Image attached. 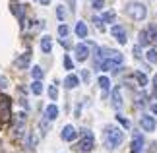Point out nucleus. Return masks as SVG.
<instances>
[{
    "label": "nucleus",
    "mask_w": 157,
    "mask_h": 153,
    "mask_svg": "<svg viewBox=\"0 0 157 153\" xmlns=\"http://www.w3.org/2000/svg\"><path fill=\"white\" fill-rule=\"evenodd\" d=\"M10 105H12V103H10V99H8V97L0 95V114H2L4 118L10 114Z\"/></svg>",
    "instance_id": "11"
},
{
    "label": "nucleus",
    "mask_w": 157,
    "mask_h": 153,
    "mask_svg": "<svg viewBox=\"0 0 157 153\" xmlns=\"http://www.w3.org/2000/svg\"><path fill=\"white\" fill-rule=\"evenodd\" d=\"M6 85H8V82H6V79H4L2 76H0V89H4Z\"/></svg>",
    "instance_id": "32"
},
{
    "label": "nucleus",
    "mask_w": 157,
    "mask_h": 153,
    "mask_svg": "<svg viewBox=\"0 0 157 153\" xmlns=\"http://www.w3.org/2000/svg\"><path fill=\"white\" fill-rule=\"evenodd\" d=\"M93 145H95L93 134L89 132V130H86V132H83V140H82V142H80V151H83V153H87V151H91V149H93Z\"/></svg>",
    "instance_id": "4"
},
{
    "label": "nucleus",
    "mask_w": 157,
    "mask_h": 153,
    "mask_svg": "<svg viewBox=\"0 0 157 153\" xmlns=\"http://www.w3.org/2000/svg\"><path fill=\"white\" fill-rule=\"evenodd\" d=\"M60 136H62L64 142H74L76 136H78V132H76V128L72 126V124H68V126L62 128V134H60Z\"/></svg>",
    "instance_id": "7"
},
{
    "label": "nucleus",
    "mask_w": 157,
    "mask_h": 153,
    "mask_svg": "<svg viewBox=\"0 0 157 153\" xmlns=\"http://www.w3.org/2000/svg\"><path fill=\"white\" fill-rule=\"evenodd\" d=\"M29 60H31V52H23L21 56L16 60V68H20V70L27 68V66H29Z\"/></svg>",
    "instance_id": "12"
},
{
    "label": "nucleus",
    "mask_w": 157,
    "mask_h": 153,
    "mask_svg": "<svg viewBox=\"0 0 157 153\" xmlns=\"http://www.w3.org/2000/svg\"><path fill=\"white\" fill-rule=\"evenodd\" d=\"M105 138H107V145H109L111 149H114V147H118V145L122 143L124 134H122V130H120V128H117V126H107Z\"/></svg>",
    "instance_id": "1"
},
{
    "label": "nucleus",
    "mask_w": 157,
    "mask_h": 153,
    "mask_svg": "<svg viewBox=\"0 0 157 153\" xmlns=\"http://www.w3.org/2000/svg\"><path fill=\"white\" fill-rule=\"evenodd\" d=\"M111 99H113V107L114 109H122V103H124L122 101V87H114Z\"/></svg>",
    "instance_id": "8"
},
{
    "label": "nucleus",
    "mask_w": 157,
    "mask_h": 153,
    "mask_svg": "<svg viewBox=\"0 0 157 153\" xmlns=\"http://www.w3.org/2000/svg\"><path fill=\"white\" fill-rule=\"evenodd\" d=\"M140 124H142V130H146V132H153L155 128H157V122H155V118H153V116H149V114L142 116Z\"/></svg>",
    "instance_id": "6"
},
{
    "label": "nucleus",
    "mask_w": 157,
    "mask_h": 153,
    "mask_svg": "<svg viewBox=\"0 0 157 153\" xmlns=\"http://www.w3.org/2000/svg\"><path fill=\"white\" fill-rule=\"evenodd\" d=\"M111 35L120 43V45H126V41H128V37H126V29L122 25H113L111 27Z\"/></svg>",
    "instance_id": "5"
},
{
    "label": "nucleus",
    "mask_w": 157,
    "mask_h": 153,
    "mask_svg": "<svg viewBox=\"0 0 157 153\" xmlns=\"http://www.w3.org/2000/svg\"><path fill=\"white\" fill-rule=\"evenodd\" d=\"M153 87H155V91H157V74H155V78H153Z\"/></svg>",
    "instance_id": "35"
},
{
    "label": "nucleus",
    "mask_w": 157,
    "mask_h": 153,
    "mask_svg": "<svg viewBox=\"0 0 157 153\" xmlns=\"http://www.w3.org/2000/svg\"><path fill=\"white\" fill-rule=\"evenodd\" d=\"M93 23L97 25V29H99V31H103V29H105V25H103V20H101V17H93Z\"/></svg>",
    "instance_id": "28"
},
{
    "label": "nucleus",
    "mask_w": 157,
    "mask_h": 153,
    "mask_svg": "<svg viewBox=\"0 0 157 153\" xmlns=\"http://www.w3.org/2000/svg\"><path fill=\"white\" fill-rule=\"evenodd\" d=\"M101 56H103L105 60H113V62H117V64H122V52H118V51H114V48H103L101 51Z\"/></svg>",
    "instance_id": "3"
},
{
    "label": "nucleus",
    "mask_w": 157,
    "mask_h": 153,
    "mask_svg": "<svg viewBox=\"0 0 157 153\" xmlns=\"http://www.w3.org/2000/svg\"><path fill=\"white\" fill-rule=\"evenodd\" d=\"M82 78L86 79V82H89V72H87V70H83V72H82Z\"/></svg>",
    "instance_id": "33"
},
{
    "label": "nucleus",
    "mask_w": 157,
    "mask_h": 153,
    "mask_svg": "<svg viewBox=\"0 0 157 153\" xmlns=\"http://www.w3.org/2000/svg\"><path fill=\"white\" fill-rule=\"evenodd\" d=\"M101 20H103V21H113V20H114V12H113V10H111V12H105Z\"/></svg>",
    "instance_id": "24"
},
{
    "label": "nucleus",
    "mask_w": 157,
    "mask_h": 153,
    "mask_svg": "<svg viewBox=\"0 0 157 153\" xmlns=\"http://www.w3.org/2000/svg\"><path fill=\"white\" fill-rule=\"evenodd\" d=\"M126 14H128L132 20L142 21V20H146V16H147V8L142 2H130L126 6Z\"/></svg>",
    "instance_id": "2"
},
{
    "label": "nucleus",
    "mask_w": 157,
    "mask_h": 153,
    "mask_svg": "<svg viewBox=\"0 0 157 153\" xmlns=\"http://www.w3.org/2000/svg\"><path fill=\"white\" fill-rule=\"evenodd\" d=\"M144 149V140H142V134L136 132L134 138H132V153H142Z\"/></svg>",
    "instance_id": "10"
},
{
    "label": "nucleus",
    "mask_w": 157,
    "mask_h": 153,
    "mask_svg": "<svg viewBox=\"0 0 157 153\" xmlns=\"http://www.w3.org/2000/svg\"><path fill=\"white\" fill-rule=\"evenodd\" d=\"M49 97H51V99H56V97H58V89H56V85H51V87H49Z\"/></svg>",
    "instance_id": "25"
},
{
    "label": "nucleus",
    "mask_w": 157,
    "mask_h": 153,
    "mask_svg": "<svg viewBox=\"0 0 157 153\" xmlns=\"http://www.w3.org/2000/svg\"><path fill=\"white\" fill-rule=\"evenodd\" d=\"M64 68L66 70H72V68H74V62H72L70 56H64Z\"/></svg>",
    "instance_id": "26"
},
{
    "label": "nucleus",
    "mask_w": 157,
    "mask_h": 153,
    "mask_svg": "<svg viewBox=\"0 0 157 153\" xmlns=\"http://www.w3.org/2000/svg\"><path fill=\"white\" fill-rule=\"evenodd\" d=\"M151 29H149V31H142L140 33V45H144V47H146V45H149V43H151Z\"/></svg>",
    "instance_id": "17"
},
{
    "label": "nucleus",
    "mask_w": 157,
    "mask_h": 153,
    "mask_svg": "<svg viewBox=\"0 0 157 153\" xmlns=\"http://www.w3.org/2000/svg\"><path fill=\"white\" fill-rule=\"evenodd\" d=\"M117 120H118V122H120V124H122L124 128H130V122H128V120H126V118H124V116H120V114H118V116H117Z\"/></svg>",
    "instance_id": "29"
},
{
    "label": "nucleus",
    "mask_w": 157,
    "mask_h": 153,
    "mask_svg": "<svg viewBox=\"0 0 157 153\" xmlns=\"http://www.w3.org/2000/svg\"><path fill=\"white\" fill-rule=\"evenodd\" d=\"M87 56H89V47L83 45V43L76 45V58L80 60V62H83V60H87Z\"/></svg>",
    "instance_id": "9"
},
{
    "label": "nucleus",
    "mask_w": 157,
    "mask_h": 153,
    "mask_svg": "<svg viewBox=\"0 0 157 153\" xmlns=\"http://www.w3.org/2000/svg\"><path fill=\"white\" fill-rule=\"evenodd\" d=\"M58 33L62 35V37H66V35H68V27H66V25H60L58 27Z\"/></svg>",
    "instance_id": "31"
},
{
    "label": "nucleus",
    "mask_w": 157,
    "mask_h": 153,
    "mask_svg": "<svg viewBox=\"0 0 157 153\" xmlns=\"http://www.w3.org/2000/svg\"><path fill=\"white\" fill-rule=\"evenodd\" d=\"M78 83H80V78H78V76H74V74H70L68 78L64 79V87H68V89H74V87H78Z\"/></svg>",
    "instance_id": "13"
},
{
    "label": "nucleus",
    "mask_w": 157,
    "mask_h": 153,
    "mask_svg": "<svg viewBox=\"0 0 157 153\" xmlns=\"http://www.w3.org/2000/svg\"><path fill=\"white\" fill-rule=\"evenodd\" d=\"M117 62H113V60H103V62L99 64V70H105V72H109V70H114L117 68Z\"/></svg>",
    "instance_id": "18"
},
{
    "label": "nucleus",
    "mask_w": 157,
    "mask_h": 153,
    "mask_svg": "<svg viewBox=\"0 0 157 153\" xmlns=\"http://www.w3.org/2000/svg\"><path fill=\"white\" fill-rule=\"evenodd\" d=\"M31 74H33V78H35V79H43V70H41L39 66H33Z\"/></svg>",
    "instance_id": "23"
},
{
    "label": "nucleus",
    "mask_w": 157,
    "mask_h": 153,
    "mask_svg": "<svg viewBox=\"0 0 157 153\" xmlns=\"http://www.w3.org/2000/svg\"><path fill=\"white\" fill-rule=\"evenodd\" d=\"M45 116L49 120H54L58 116V107L56 105H49V107H47V111H45Z\"/></svg>",
    "instance_id": "16"
},
{
    "label": "nucleus",
    "mask_w": 157,
    "mask_h": 153,
    "mask_svg": "<svg viewBox=\"0 0 157 153\" xmlns=\"http://www.w3.org/2000/svg\"><path fill=\"white\" fill-rule=\"evenodd\" d=\"M76 35L80 39H83V37H87V25L83 21H78L76 23Z\"/></svg>",
    "instance_id": "14"
},
{
    "label": "nucleus",
    "mask_w": 157,
    "mask_h": 153,
    "mask_svg": "<svg viewBox=\"0 0 157 153\" xmlns=\"http://www.w3.org/2000/svg\"><path fill=\"white\" fill-rule=\"evenodd\" d=\"M93 8L95 10H103V6H105V0H93Z\"/></svg>",
    "instance_id": "27"
},
{
    "label": "nucleus",
    "mask_w": 157,
    "mask_h": 153,
    "mask_svg": "<svg viewBox=\"0 0 157 153\" xmlns=\"http://www.w3.org/2000/svg\"><path fill=\"white\" fill-rule=\"evenodd\" d=\"M41 51L47 52V54L52 51V39L51 37H43V39H41Z\"/></svg>",
    "instance_id": "15"
},
{
    "label": "nucleus",
    "mask_w": 157,
    "mask_h": 153,
    "mask_svg": "<svg viewBox=\"0 0 157 153\" xmlns=\"http://www.w3.org/2000/svg\"><path fill=\"white\" fill-rule=\"evenodd\" d=\"M39 2H41V4H45V6H47V4H49V2H51V0H39Z\"/></svg>",
    "instance_id": "36"
},
{
    "label": "nucleus",
    "mask_w": 157,
    "mask_h": 153,
    "mask_svg": "<svg viewBox=\"0 0 157 153\" xmlns=\"http://www.w3.org/2000/svg\"><path fill=\"white\" fill-rule=\"evenodd\" d=\"M31 91L35 95H41L43 93V83H41V79H35V82L31 83Z\"/></svg>",
    "instance_id": "20"
},
{
    "label": "nucleus",
    "mask_w": 157,
    "mask_h": 153,
    "mask_svg": "<svg viewBox=\"0 0 157 153\" xmlns=\"http://www.w3.org/2000/svg\"><path fill=\"white\" fill-rule=\"evenodd\" d=\"M56 14H58V20L62 21L64 20V8H62V6H58V8H56Z\"/></svg>",
    "instance_id": "30"
},
{
    "label": "nucleus",
    "mask_w": 157,
    "mask_h": 153,
    "mask_svg": "<svg viewBox=\"0 0 157 153\" xmlns=\"http://www.w3.org/2000/svg\"><path fill=\"white\" fill-rule=\"evenodd\" d=\"M136 79H138V85H142V87H146L147 85V76L146 74H142V72H136Z\"/></svg>",
    "instance_id": "21"
},
{
    "label": "nucleus",
    "mask_w": 157,
    "mask_h": 153,
    "mask_svg": "<svg viewBox=\"0 0 157 153\" xmlns=\"http://www.w3.org/2000/svg\"><path fill=\"white\" fill-rule=\"evenodd\" d=\"M99 87L103 89V93L107 95V91H109V87H111V79H109L107 76H101V78H99Z\"/></svg>",
    "instance_id": "19"
},
{
    "label": "nucleus",
    "mask_w": 157,
    "mask_h": 153,
    "mask_svg": "<svg viewBox=\"0 0 157 153\" xmlns=\"http://www.w3.org/2000/svg\"><path fill=\"white\" fill-rule=\"evenodd\" d=\"M146 58L149 60V62H153V64H157V51H155V48H149V51L146 52Z\"/></svg>",
    "instance_id": "22"
},
{
    "label": "nucleus",
    "mask_w": 157,
    "mask_h": 153,
    "mask_svg": "<svg viewBox=\"0 0 157 153\" xmlns=\"http://www.w3.org/2000/svg\"><path fill=\"white\" fill-rule=\"evenodd\" d=\"M151 113H153V114H157V103H155V105H151Z\"/></svg>",
    "instance_id": "34"
}]
</instances>
